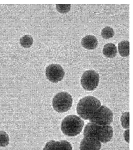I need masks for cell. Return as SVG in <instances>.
<instances>
[{"label": "cell", "mask_w": 133, "mask_h": 150, "mask_svg": "<svg viewBox=\"0 0 133 150\" xmlns=\"http://www.w3.org/2000/svg\"><path fill=\"white\" fill-rule=\"evenodd\" d=\"M114 35V31L111 27H106L101 31V35L104 39H108L112 38Z\"/></svg>", "instance_id": "5bb4252c"}, {"label": "cell", "mask_w": 133, "mask_h": 150, "mask_svg": "<svg viewBox=\"0 0 133 150\" xmlns=\"http://www.w3.org/2000/svg\"><path fill=\"white\" fill-rule=\"evenodd\" d=\"M113 113L108 108L101 106L89 119L91 123L101 126L109 125L113 121Z\"/></svg>", "instance_id": "5b68a950"}, {"label": "cell", "mask_w": 133, "mask_h": 150, "mask_svg": "<svg viewBox=\"0 0 133 150\" xmlns=\"http://www.w3.org/2000/svg\"><path fill=\"white\" fill-rule=\"evenodd\" d=\"M84 125L83 121L79 117L75 115H70L63 120L61 129L66 135L74 137L80 133Z\"/></svg>", "instance_id": "3957f363"}, {"label": "cell", "mask_w": 133, "mask_h": 150, "mask_svg": "<svg viewBox=\"0 0 133 150\" xmlns=\"http://www.w3.org/2000/svg\"><path fill=\"white\" fill-rule=\"evenodd\" d=\"M56 9L61 13H66L70 10L71 4H56Z\"/></svg>", "instance_id": "e0dca14e"}, {"label": "cell", "mask_w": 133, "mask_h": 150, "mask_svg": "<svg viewBox=\"0 0 133 150\" xmlns=\"http://www.w3.org/2000/svg\"><path fill=\"white\" fill-rule=\"evenodd\" d=\"M73 104V98L66 92H61L57 94L53 97L52 105L57 112H66L71 108Z\"/></svg>", "instance_id": "277c9868"}, {"label": "cell", "mask_w": 133, "mask_h": 150, "mask_svg": "<svg viewBox=\"0 0 133 150\" xmlns=\"http://www.w3.org/2000/svg\"><path fill=\"white\" fill-rule=\"evenodd\" d=\"M45 74L49 81L52 83H57L63 79L65 73L61 66L57 64H52L46 67Z\"/></svg>", "instance_id": "52a82bcc"}, {"label": "cell", "mask_w": 133, "mask_h": 150, "mask_svg": "<svg viewBox=\"0 0 133 150\" xmlns=\"http://www.w3.org/2000/svg\"><path fill=\"white\" fill-rule=\"evenodd\" d=\"M33 42V38L29 35L23 36L20 40L21 45L24 48H30L32 45Z\"/></svg>", "instance_id": "4fadbf2b"}, {"label": "cell", "mask_w": 133, "mask_h": 150, "mask_svg": "<svg viewBox=\"0 0 133 150\" xmlns=\"http://www.w3.org/2000/svg\"><path fill=\"white\" fill-rule=\"evenodd\" d=\"M128 130H127V131L125 132L124 137L126 141L128 142V143H129V134H128V135H127Z\"/></svg>", "instance_id": "ac0fdd59"}, {"label": "cell", "mask_w": 133, "mask_h": 150, "mask_svg": "<svg viewBox=\"0 0 133 150\" xmlns=\"http://www.w3.org/2000/svg\"><path fill=\"white\" fill-rule=\"evenodd\" d=\"M44 150H73L70 143L66 140H51L45 145Z\"/></svg>", "instance_id": "9c48e42d"}, {"label": "cell", "mask_w": 133, "mask_h": 150, "mask_svg": "<svg viewBox=\"0 0 133 150\" xmlns=\"http://www.w3.org/2000/svg\"><path fill=\"white\" fill-rule=\"evenodd\" d=\"M101 105L100 101L95 97H84L79 101L77 105V112L81 118L89 120Z\"/></svg>", "instance_id": "7a4b0ae2"}, {"label": "cell", "mask_w": 133, "mask_h": 150, "mask_svg": "<svg viewBox=\"0 0 133 150\" xmlns=\"http://www.w3.org/2000/svg\"><path fill=\"white\" fill-rule=\"evenodd\" d=\"M100 76L96 71L87 70L83 74L81 79V84L84 89L88 91L94 90L98 86Z\"/></svg>", "instance_id": "8992f818"}, {"label": "cell", "mask_w": 133, "mask_h": 150, "mask_svg": "<svg viewBox=\"0 0 133 150\" xmlns=\"http://www.w3.org/2000/svg\"><path fill=\"white\" fill-rule=\"evenodd\" d=\"M9 143V136L4 131H0V146L5 147L8 145Z\"/></svg>", "instance_id": "9a60e30c"}, {"label": "cell", "mask_w": 133, "mask_h": 150, "mask_svg": "<svg viewBox=\"0 0 133 150\" xmlns=\"http://www.w3.org/2000/svg\"><path fill=\"white\" fill-rule=\"evenodd\" d=\"M103 53L106 57L108 58L115 57L117 53L116 46L114 43H107L103 47Z\"/></svg>", "instance_id": "8fae6325"}, {"label": "cell", "mask_w": 133, "mask_h": 150, "mask_svg": "<svg viewBox=\"0 0 133 150\" xmlns=\"http://www.w3.org/2000/svg\"><path fill=\"white\" fill-rule=\"evenodd\" d=\"M119 53L121 56L126 57L129 55V42L128 41H122L118 45Z\"/></svg>", "instance_id": "7c38bea8"}, {"label": "cell", "mask_w": 133, "mask_h": 150, "mask_svg": "<svg viewBox=\"0 0 133 150\" xmlns=\"http://www.w3.org/2000/svg\"><path fill=\"white\" fill-rule=\"evenodd\" d=\"M98 42L96 38L92 35H87L82 38L81 40L82 45L85 49L92 50L98 46Z\"/></svg>", "instance_id": "30bf717a"}, {"label": "cell", "mask_w": 133, "mask_h": 150, "mask_svg": "<svg viewBox=\"0 0 133 150\" xmlns=\"http://www.w3.org/2000/svg\"><path fill=\"white\" fill-rule=\"evenodd\" d=\"M113 134L111 126H101L92 123H89L86 125L83 133L84 137H93L103 143L109 142Z\"/></svg>", "instance_id": "6da1fadb"}, {"label": "cell", "mask_w": 133, "mask_h": 150, "mask_svg": "<svg viewBox=\"0 0 133 150\" xmlns=\"http://www.w3.org/2000/svg\"><path fill=\"white\" fill-rule=\"evenodd\" d=\"M101 144L94 138L84 137L81 141L80 145V150H100Z\"/></svg>", "instance_id": "ba28073f"}, {"label": "cell", "mask_w": 133, "mask_h": 150, "mask_svg": "<svg viewBox=\"0 0 133 150\" xmlns=\"http://www.w3.org/2000/svg\"><path fill=\"white\" fill-rule=\"evenodd\" d=\"M129 112H125L121 117V125L125 129H129Z\"/></svg>", "instance_id": "2e32d148"}]
</instances>
